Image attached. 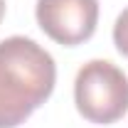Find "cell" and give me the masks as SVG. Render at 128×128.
<instances>
[{"mask_svg":"<svg viewBox=\"0 0 128 128\" xmlns=\"http://www.w3.org/2000/svg\"><path fill=\"white\" fill-rule=\"evenodd\" d=\"M57 81V64L30 37L0 42V128H17L37 111Z\"/></svg>","mask_w":128,"mask_h":128,"instance_id":"6da1fadb","label":"cell"},{"mask_svg":"<svg viewBox=\"0 0 128 128\" xmlns=\"http://www.w3.org/2000/svg\"><path fill=\"white\" fill-rule=\"evenodd\" d=\"M76 111L91 121L108 126L128 111V76L106 59H91L79 69L74 81Z\"/></svg>","mask_w":128,"mask_h":128,"instance_id":"7a4b0ae2","label":"cell"},{"mask_svg":"<svg viewBox=\"0 0 128 128\" xmlns=\"http://www.w3.org/2000/svg\"><path fill=\"white\" fill-rule=\"evenodd\" d=\"M34 15L49 40L76 47L96 32L98 0H37Z\"/></svg>","mask_w":128,"mask_h":128,"instance_id":"3957f363","label":"cell"},{"mask_svg":"<svg viewBox=\"0 0 128 128\" xmlns=\"http://www.w3.org/2000/svg\"><path fill=\"white\" fill-rule=\"evenodd\" d=\"M113 44L116 49L128 57V8L116 17V25H113Z\"/></svg>","mask_w":128,"mask_h":128,"instance_id":"277c9868","label":"cell"},{"mask_svg":"<svg viewBox=\"0 0 128 128\" xmlns=\"http://www.w3.org/2000/svg\"><path fill=\"white\" fill-rule=\"evenodd\" d=\"M2 17H5V0H0V22H2Z\"/></svg>","mask_w":128,"mask_h":128,"instance_id":"5b68a950","label":"cell"}]
</instances>
